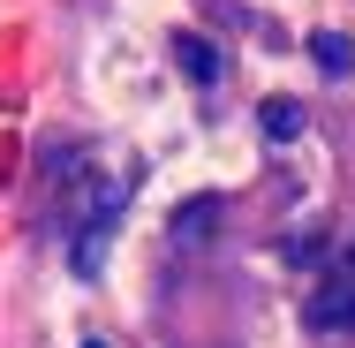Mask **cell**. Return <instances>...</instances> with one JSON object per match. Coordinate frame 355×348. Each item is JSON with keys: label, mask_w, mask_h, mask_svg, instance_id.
<instances>
[{"label": "cell", "mask_w": 355, "mask_h": 348, "mask_svg": "<svg viewBox=\"0 0 355 348\" xmlns=\"http://www.w3.org/2000/svg\"><path fill=\"white\" fill-rule=\"evenodd\" d=\"M318 326H355V258H340L318 288Z\"/></svg>", "instance_id": "cell-1"}, {"label": "cell", "mask_w": 355, "mask_h": 348, "mask_svg": "<svg viewBox=\"0 0 355 348\" xmlns=\"http://www.w3.org/2000/svg\"><path fill=\"white\" fill-rule=\"evenodd\" d=\"M295 129H302V106H295V99H272V106H265V137L287 144Z\"/></svg>", "instance_id": "cell-4"}, {"label": "cell", "mask_w": 355, "mask_h": 348, "mask_svg": "<svg viewBox=\"0 0 355 348\" xmlns=\"http://www.w3.org/2000/svg\"><path fill=\"white\" fill-rule=\"evenodd\" d=\"M174 53H182V69L197 76V83H219V61H212V46H205V38H189V31H182V38H174Z\"/></svg>", "instance_id": "cell-3"}, {"label": "cell", "mask_w": 355, "mask_h": 348, "mask_svg": "<svg viewBox=\"0 0 355 348\" xmlns=\"http://www.w3.org/2000/svg\"><path fill=\"white\" fill-rule=\"evenodd\" d=\"M310 53H318V69H325V76H348L355 69V46H348V38H333V31H318Z\"/></svg>", "instance_id": "cell-2"}, {"label": "cell", "mask_w": 355, "mask_h": 348, "mask_svg": "<svg viewBox=\"0 0 355 348\" xmlns=\"http://www.w3.org/2000/svg\"><path fill=\"white\" fill-rule=\"evenodd\" d=\"M91 348H98V341H91Z\"/></svg>", "instance_id": "cell-5"}]
</instances>
